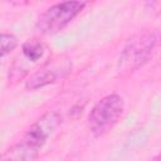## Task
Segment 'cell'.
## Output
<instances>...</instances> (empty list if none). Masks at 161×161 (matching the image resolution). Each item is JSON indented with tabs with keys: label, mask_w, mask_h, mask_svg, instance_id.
Returning a JSON list of instances; mask_svg holds the SVG:
<instances>
[{
	"label": "cell",
	"mask_w": 161,
	"mask_h": 161,
	"mask_svg": "<svg viewBox=\"0 0 161 161\" xmlns=\"http://www.w3.org/2000/svg\"><path fill=\"white\" fill-rule=\"evenodd\" d=\"M161 44V33L157 29H143L133 34L121 50L117 73L119 77H128L142 68L156 53Z\"/></svg>",
	"instance_id": "obj_1"
},
{
	"label": "cell",
	"mask_w": 161,
	"mask_h": 161,
	"mask_svg": "<svg viewBox=\"0 0 161 161\" xmlns=\"http://www.w3.org/2000/svg\"><path fill=\"white\" fill-rule=\"evenodd\" d=\"M125 109L123 99L119 94L112 93L102 97L92 107L88 116V128L94 137L108 133L121 119Z\"/></svg>",
	"instance_id": "obj_2"
},
{
	"label": "cell",
	"mask_w": 161,
	"mask_h": 161,
	"mask_svg": "<svg viewBox=\"0 0 161 161\" xmlns=\"http://www.w3.org/2000/svg\"><path fill=\"white\" fill-rule=\"evenodd\" d=\"M84 1H63L49 6L38 19L36 30L44 35H53L63 30L86 8Z\"/></svg>",
	"instance_id": "obj_3"
},
{
	"label": "cell",
	"mask_w": 161,
	"mask_h": 161,
	"mask_svg": "<svg viewBox=\"0 0 161 161\" xmlns=\"http://www.w3.org/2000/svg\"><path fill=\"white\" fill-rule=\"evenodd\" d=\"M48 50L47 44L35 38L23 43L21 53L15 58L9 70V80L18 82L26 77L33 70V67L40 68V60L47 57Z\"/></svg>",
	"instance_id": "obj_4"
},
{
	"label": "cell",
	"mask_w": 161,
	"mask_h": 161,
	"mask_svg": "<svg viewBox=\"0 0 161 161\" xmlns=\"http://www.w3.org/2000/svg\"><path fill=\"white\" fill-rule=\"evenodd\" d=\"M72 63L67 58H57L48 59L40 68H38L25 82V88L28 91H36L45 86L55 83L59 78H63L65 74L70 72Z\"/></svg>",
	"instance_id": "obj_5"
},
{
	"label": "cell",
	"mask_w": 161,
	"mask_h": 161,
	"mask_svg": "<svg viewBox=\"0 0 161 161\" xmlns=\"http://www.w3.org/2000/svg\"><path fill=\"white\" fill-rule=\"evenodd\" d=\"M62 117L55 111H49L44 113L39 119H36L25 132L23 138L28 141L30 145L42 150L50 135L60 126Z\"/></svg>",
	"instance_id": "obj_6"
},
{
	"label": "cell",
	"mask_w": 161,
	"mask_h": 161,
	"mask_svg": "<svg viewBox=\"0 0 161 161\" xmlns=\"http://www.w3.org/2000/svg\"><path fill=\"white\" fill-rule=\"evenodd\" d=\"M39 153L40 150L21 138L4 152L1 161H36Z\"/></svg>",
	"instance_id": "obj_7"
},
{
	"label": "cell",
	"mask_w": 161,
	"mask_h": 161,
	"mask_svg": "<svg viewBox=\"0 0 161 161\" xmlns=\"http://www.w3.org/2000/svg\"><path fill=\"white\" fill-rule=\"evenodd\" d=\"M18 47V38L11 33H1V58Z\"/></svg>",
	"instance_id": "obj_8"
},
{
	"label": "cell",
	"mask_w": 161,
	"mask_h": 161,
	"mask_svg": "<svg viewBox=\"0 0 161 161\" xmlns=\"http://www.w3.org/2000/svg\"><path fill=\"white\" fill-rule=\"evenodd\" d=\"M151 161H161V152H160V153H157V155H156Z\"/></svg>",
	"instance_id": "obj_9"
}]
</instances>
